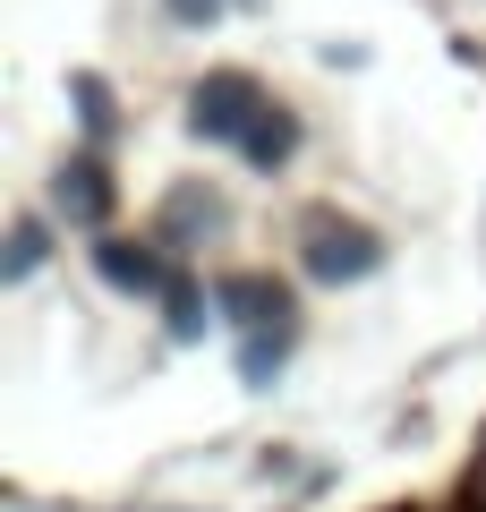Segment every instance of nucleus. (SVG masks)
Masks as SVG:
<instances>
[{
	"label": "nucleus",
	"mask_w": 486,
	"mask_h": 512,
	"mask_svg": "<svg viewBox=\"0 0 486 512\" xmlns=\"http://www.w3.org/2000/svg\"><path fill=\"white\" fill-rule=\"evenodd\" d=\"M94 265H103V282H120V291H154V282H162L154 248H137V239H103Z\"/></svg>",
	"instance_id": "nucleus-4"
},
{
	"label": "nucleus",
	"mask_w": 486,
	"mask_h": 512,
	"mask_svg": "<svg viewBox=\"0 0 486 512\" xmlns=\"http://www.w3.org/2000/svg\"><path fill=\"white\" fill-rule=\"evenodd\" d=\"M307 274L316 282H359V274H376V239L359 231V222H307Z\"/></svg>",
	"instance_id": "nucleus-2"
},
{
	"label": "nucleus",
	"mask_w": 486,
	"mask_h": 512,
	"mask_svg": "<svg viewBox=\"0 0 486 512\" xmlns=\"http://www.w3.org/2000/svg\"><path fill=\"white\" fill-rule=\"evenodd\" d=\"M77 111H86V128H111V86H103V77H77Z\"/></svg>",
	"instance_id": "nucleus-8"
},
{
	"label": "nucleus",
	"mask_w": 486,
	"mask_h": 512,
	"mask_svg": "<svg viewBox=\"0 0 486 512\" xmlns=\"http://www.w3.org/2000/svg\"><path fill=\"white\" fill-rule=\"evenodd\" d=\"M171 9H180V18H197V9H214V0H171Z\"/></svg>",
	"instance_id": "nucleus-10"
},
{
	"label": "nucleus",
	"mask_w": 486,
	"mask_h": 512,
	"mask_svg": "<svg viewBox=\"0 0 486 512\" xmlns=\"http://www.w3.org/2000/svg\"><path fill=\"white\" fill-rule=\"evenodd\" d=\"M469 495H478V504H486V461H478V470H469Z\"/></svg>",
	"instance_id": "nucleus-9"
},
{
	"label": "nucleus",
	"mask_w": 486,
	"mask_h": 512,
	"mask_svg": "<svg viewBox=\"0 0 486 512\" xmlns=\"http://www.w3.org/2000/svg\"><path fill=\"white\" fill-rule=\"evenodd\" d=\"M52 197H60V214L86 222V231H103V222H111V180H103V163H94V154H77V163L60 171Z\"/></svg>",
	"instance_id": "nucleus-3"
},
{
	"label": "nucleus",
	"mask_w": 486,
	"mask_h": 512,
	"mask_svg": "<svg viewBox=\"0 0 486 512\" xmlns=\"http://www.w3.org/2000/svg\"><path fill=\"white\" fill-rule=\"evenodd\" d=\"M256 111H265L256 77H239V69H214V77L197 86V111H188V120H197V137H222V146H239V137L256 128Z\"/></svg>",
	"instance_id": "nucleus-1"
},
{
	"label": "nucleus",
	"mask_w": 486,
	"mask_h": 512,
	"mask_svg": "<svg viewBox=\"0 0 486 512\" xmlns=\"http://www.w3.org/2000/svg\"><path fill=\"white\" fill-rule=\"evenodd\" d=\"M43 265V222H18V239H9V282H26Z\"/></svg>",
	"instance_id": "nucleus-7"
},
{
	"label": "nucleus",
	"mask_w": 486,
	"mask_h": 512,
	"mask_svg": "<svg viewBox=\"0 0 486 512\" xmlns=\"http://www.w3.org/2000/svg\"><path fill=\"white\" fill-rule=\"evenodd\" d=\"M222 308H231L239 325H265V316H282V291L256 282V274H239V282H222Z\"/></svg>",
	"instance_id": "nucleus-5"
},
{
	"label": "nucleus",
	"mask_w": 486,
	"mask_h": 512,
	"mask_svg": "<svg viewBox=\"0 0 486 512\" xmlns=\"http://www.w3.org/2000/svg\"><path fill=\"white\" fill-rule=\"evenodd\" d=\"M239 154L273 171V163H282V154H290V120H282V111L265 103V111H256V128H248V137H239Z\"/></svg>",
	"instance_id": "nucleus-6"
}]
</instances>
